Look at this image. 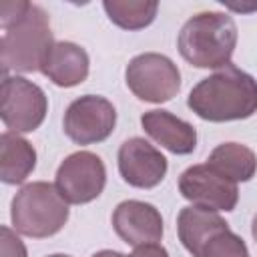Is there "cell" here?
Returning a JSON list of instances; mask_svg holds the SVG:
<instances>
[{
  "label": "cell",
  "instance_id": "cell-13",
  "mask_svg": "<svg viewBox=\"0 0 257 257\" xmlns=\"http://www.w3.org/2000/svg\"><path fill=\"white\" fill-rule=\"evenodd\" d=\"M145 133L175 155H189L197 147V131L191 122L175 116L169 110H147L141 116Z\"/></svg>",
  "mask_w": 257,
  "mask_h": 257
},
{
  "label": "cell",
  "instance_id": "cell-15",
  "mask_svg": "<svg viewBox=\"0 0 257 257\" xmlns=\"http://www.w3.org/2000/svg\"><path fill=\"white\" fill-rule=\"evenodd\" d=\"M36 167L34 147L16 133H2L0 137V179L6 185H20Z\"/></svg>",
  "mask_w": 257,
  "mask_h": 257
},
{
  "label": "cell",
  "instance_id": "cell-21",
  "mask_svg": "<svg viewBox=\"0 0 257 257\" xmlns=\"http://www.w3.org/2000/svg\"><path fill=\"white\" fill-rule=\"evenodd\" d=\"M92 257H128V255L118 253V251H112V249H102V251H96Z\"/></svg>",
  "mask_w": 257,
  "mask_h": 257
},
{
  "label": "cell",
  "instance_id": "cell-17",
  "mask_svg": "<svg viewBox=\"0 0 257 257\" xmlns=\"http://www.w3.org/2000/svg\"><path fill=\"white\" fill-rule=\"evenodd\" d=\"M102 8L110 22L124 30H141L153 24L159 2L153 0H104Z\"/></svg>",
  "mask_w": 257,
  "mask_h": 257
},
{
  "label": "cell",
  "instance_id": "cell-20",
  "mask_svg": "<svg viewBox=\"0 0 257 257\" xmlns=\"http://www.w3.org/2000/svg\"><path fill=\"white\" fill-rule=\"evenodd\" d=\"M128 257H169V251L161 243H145L135 247Z\"/></svg>",
  "mask_w": 257,
  "mask_h": 257
},
{
  "label": "cell",
  "instance_id": "cell-14",
  "mask_svg": "<svg viewBox=\"0 0 257 257\" xmlns=\"http://www.w3.org/2000/svg\"><path fill=\"white\" fill-rule=\"evenodd\" d=\"M225 229H229V223L217 211L203 209L197 205H189L181 209L177 217L179 239L193 257H201L205 245Z\"/></svg>",
  "mask_w": 257,
  "mask_h": 257
},
{
  "label": "cell",
  "instance_id": "cell-1",
  "mask_svg": "<svg viewBox=\"0 0 257 257\" xmlns=\"http://www.w3.org/2000/svg\"><path fill=\"white\" fill-rule=\"evenodd\" d=\"M0 56L2 70L34 72L40 70L52 48V30L48 14L26 0H8L0 4Z\"/></svg>",
  "mask_w": 257,
  "mask_h": 257
},
{
  "label": "cell",
  "instance_id": "cell-6",
  "mask_svg": "<svg viewBox=\"0 0 257 257\" xmlns=\"http://www.w3.org/2000/svg\"><path fill=\"white\" fill-rule=\"evenodd\" d=\"M48 112V98L44 90L24 76L4 74L0 116L10 133L36 131Z\"/></svg>",
  "mask_w": 257,
  "mask_h": 257
},
{
  "label": "cell",
  "instance_id": "cell-2",
  "mask_svg": "<svg viewBox=\"0 0 257 257\" xmlns=\"http://www.w3.org/2000/svg\"><path fill=\"white\" fill-rule=\"evenodd\" d=\"M189 108L203 120H243L257 112V80L235 64H227L193 86Z\"/></svg>",
  "mask_w": 257,
  "mask_h": 257
},
{
  "label": "cell",
  "instance_id": "cell-3",
  "mask_svg": "<svg viewBox=\"0 0 257 257\" xmlns=\"http://www.w3.org/2000/svg\"><path fill=\"white\" fill-rule=\"evenodd\" d=\"M237 46V24L225 12H199L191 16L179 36L181 56L197 68H223L231 64Z\"/></svg>",
  "mask_w": 257,
  "mask_h": 257
},
{
  "label": "cell",
  "instance_id": "cell-10",
  "mask_svg": "<svg viewBox=\"0 0 257 257\" xmlns=\"http://www.w3.org/2000/svg\"><path fill=\"white\" fill-rule=\"evenodd\" d=\"M167 159L141 137L126 139L118 149V173L124 183L137 189H153L167 175Z\"/></svg>",
  "mask_w": 257,
  "mask_h": 257
},
{
  "label": "cell",
  "instance_id": "cell-5",
  "mask_svg": "<svg viewBox=\"0 0 257 257\" xmlns=\"http://www.w3.org/2000/svg\"><path fill=\"white\" fill-rule=\"evenodd\" d=\"M126 86L145 102H167L181 88V72L177 64L159 52L137 54L124 70Z\"/></svg>",
  "mask_w": 257,
  "mask_h": 257
},
{
  "label": "cell",
  "instance_id": "cell-4",
  "mask_svg": "<svg viewBox=\"0 0 257 257\" xmlns=\"http://www.w3.org/2000/svg\"><path fill=\"white\" fill-rule=\"evenodd\" d=\"M68 203L56 185L34 181L24 185L12 199L10 219L20 235L44 239L56 235L68 221Z\"/></svg>",
  "mask_w": 257,
  "mask_h": 257
},
{
  "label": "cell",
  "instance_id": "cell-23",
  "mask_svg": "<svg viewBox=\"0 0 257 257\" xmlns=\"http://www.w3.org/2000/svg\"><path fill=\"white\" fill-rule=\"evenodd\" d=\"M48 257H70V255H64V253H54V255H48Z\"/></svg>",
  "mask_w": 257,
  "mask_h": 257
},
{
  "label": "cell",
  "instance_id": "cell-8",
  "mask_svg": "<svg viewBox=\"0 0 257 257\" xmlns=\"http://www.w3.org/2000/svg\"><path fill=\"white\" fill-rule=\"evenodd\" d=\"M116 124V110L110 100L98 94H84L72 100L64 112V135L76 145L106 141Z\"/></svg>",
  "mask_w": 257,
  "mask_h": 257
},
{
  "label": "cell",
  "instance_id": "cell-19",
  "mask_svg": "<svg viewBox=\"0 0 257 257\" xmlns=\"http://www.w3.org/2000/svg\"><path fill=\"white\" fill-rule=\"evenodd\" d=\"M0 257H28L20 237L6 225L0 227Z\"/></svg>",
  "mask_w": 257,
  "mask_h": 257
},
{
  "label": "cell",
  "instance_id": "cell-16",
  "mask_svg": "<svg viewBox=\"0 0 257 257\" xmlns=\"http://www.w3.org/2000/svg\"><path fill=\"white\" fill-rule=\"evenodd\" d=\"M207 165L233 183H247L257 173V155L241 143H221L211 151Z\"/></svg>",
  "mask_w": 257,
  "mask_h": 257
},
{
  "label": "cell",
  "instance_id": "cell-12",
  "mask_svg": "<svg viewBox=\"0 0 257 257\" xmlns=\"http://www.w3.org/2000/svg\"><path fill=\"white\" fill-rule=\"evenodd\" d=\"M88 66H90V60L82 46L68 40H60V42H54L52 48L48 50L40 66V72L56 86L70 88L86 80Z\"/></svg>",
  "mask_w": 257,
  "mask_h": 257
},
{
  "label": "cell",
  "instance_id": "cell-7",
  "mask_svg": "<svg viewBox=\"0 0 257 257\" xmlns=\"http://www.w3.org/2000/svg\"><path fill=\"white\" fill-rule=\"evenodd\" d=\"M54 185L62 199L72 205H84L94 201L106 185V169L98 155L90 151H78L68 155L58 171Z\"/></svg>",
  "mask_w": 257,
  "mask_h": 257
},
{
  "label": "cell",
  "instance_id": "cell-11",
  "mask_svg": "<svg viewBox=\"0 0 257 257\" xmlns=\"http://www.w3.org/2000/svg\"><path fill=\"white\" fill-rule=\"evenodd\" d=\"M112 227L116 235L133 247L159 243L163 239V217L159 209L137 199H128L116 205L112 213Z\"/></svg>",
  "mask_w": 257,
  "mask_h": 257
},
{
  "label": "cell",
  "instance_id": "cell-18",
  "mask_svg": "<svg viewBox=\"0 0 257 257\" xmlns=\"http://www.w3.org/2000/svg\"><path fill=\"white\" fill-rule=\"evenodd\" d=\"M201 257H249V249L237 233L225 229L205 245Z\"/></svg>",
  "mask_w": 257,
  "mask_h": 257
},
{
  "label": "cell",
  "instance_id": "cell-9",
  "mask_svg": "<svg viewBox=\"0 0 257 257\" xmlns=\"http://www.w3.org/2000/svg\"><path fill=\"white\" fill-rule=\"evenodd\" d=\"M179 193L197 207L211 211H233L239 201L237 183L225 179L215 169L205 165H193L179 177Z\"/></svg>",
  "mask_w": 257,
  "mask_h": 257
},
{
  "label": "cell",
  "instance_id": "cell-22",
  "mask_svg": "<svg viewBox=\"0 0 257 257\" xmlns=\"http://www.w3.org/2000/svg\"><path fill=\"white\" fill-rule=\"evenodd\" d=\"M251 235H253V239L257 241V215L253 217V223H251Z\"/></svg>",
  "mask_w": 257,
  "mask_h": 257
}]
</instances>
